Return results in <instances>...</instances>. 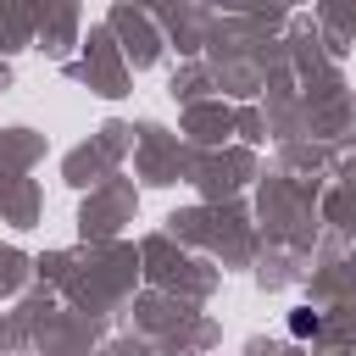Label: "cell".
<instances>
[{
  "instance_id": "1",
  "label": "cell",
  "mask_w": 356,
  "mask_h": 356,
  "mask_svg": "<svg viewBox=\"0 0 356 356\" xmlns=\"http://www.w3.org/2000/svg\"><path fill=\"white\" fill-rule=\"evenodd\" d=\"M289 328H295L300 339H306V334H317V312H295V317H289Z\"/></svg>"
}]
</instances>
